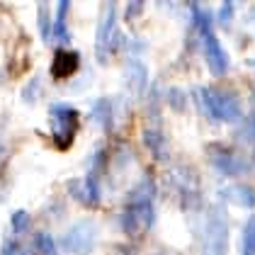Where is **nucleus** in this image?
<instances>
[{"label":"nucleus","mask_w":255,"mask_h":255,"mask_svg":"<svg viewBox=\"0 0 255 255\" xmlns=\"http://www.w3.org/2000/svg\"><path fill=\"white\" fill-rule=\"evenodd\" d=\"M156 219L153 209V185L148 180H141L136 187L131 190V195L127 199V207L122 212V229L127 234L136 236L146 231Z\"/></svg>","instance_id":"nucleus-1"},{"label":"nucleus","mask_w":255,"mask_h":255,"mask_svg":"<svg viewBox=\"0 0 255 255\" xmlns=\"http://www.w3.org/2000/svg\"><path fill=\"white\" fill-rule=\"evenodd\" d=\"M197 102L202 105V112L207 117L224 122V124H234L243 117L241 100L236 98L234 93H226V90H219V88H199Z\"/></svg>","instance_id":"nucleus-2"},{"label":"nucleus","mask_w":255,"mask_h":255,"mask_svg":"<svg viewBox=\"0 0 255 255\" xmlns=\"http://www.w3.org/2000/svg\"><path fill=\"white\" fill-rule=\"evenodd\" d=\"M49 124H51V138L54 146L59 151H66L73 138L78 134V124H80V112L71 105H54L49 112Z\"/></svg>","instance_id":"nucleus-3"},{"label":"nucleus","mask_w":255,"mask_h":255,"mask_svg":"<svg viewBox=\"0 0 255 255\" xmlns=\"http://www.w3.org/2000/svg\"><path fill=\"white\" fill-rule=\"evenodd\" d=\"M98 238H100V229L95 221H76L66 234L61 236V248L66 251L68 255H90L98 246Z\"/></svg>","instance_id":"nucleus-4"},{"label":"nucleus","mask_w":255,"mask_h":255,"mask_svg":"<svg viewBox=\"0 0 255 255\" xmlns=\"http://www.w3.org/2000/svg\"><path fill=\"white\" fill-rule=\"evenodd\" d=\"M119 41L117 32V5L115 2H105L102 5V15L98 22V37H95V49H98V61L105 63L110 51H115Z\"/></svg>","instance_id":"nucleus-5"},{"label":"nucleus","mask_w":255,"mask_h":255,"mask_svg":"<svg viewBox=\"0 0 255 255\" xmlns=\"http://www.w3.org/2000/svg\"><path fill=\"white\" fill-rule=\"evenodd\" d=\"M209 163L214 165V170L219 175H226V177H238L248 170V160L241 153L221 146V143H212L209 146Z\"/></svg>","instance_id":"nucleus-6"},{"label":"nucleus","mask_w":255,"mask_h":255,"mask_svg":"<svg viewBox=\"0 0 255 255\" xmlns=\"http://www.w3.org/2000/svg\"><path fill=\"white\" fill-rule=\"evenodd\" d=\"M229 243V226L219 209H212L204 226V255H224Z\"/></svg>","instance_id":"nucleus-7"},{"label":"nucleus","mask_w":255,"mask_h":255,"mask_svg":"<svg viewBox=\"0 0 255 255\" xmlns=\"http://www.w3.org/2000/svg\"><path fill=\"white\" fill-rule=\"evenodd\" d=\"M68 192L73 199H78L83 207H98L100 204V182H98V175L95 173H88L85 177H76L68 182Z\"/></svg>","instance_id":"nucleus-8"},{"label":"nucleus","mask_w":255,"mask_h":255,"mask_svg":"<svg viewBox=\"0 0 255 255\" xmlns=\"http://www.w3.org/2000/svg\"><path fill=\"white\" fill-rule=\"evenodd\" d=\"M204 59H207V66L214 76H224L229 71V54L221 46V41L214 32L204 34Z\"/></svg>","instance_id":"nucleus-9"},{"label":"nucleus","mask_w":255,"mask_h":255,"mask_svg":"<svg viewBox=\"0 0 255 255\" xmlns=\"http://www.w3.org/2000/svg\"><path fill=\"white\" fill-rule=\"evenodd\" d=\"M80 68V54L78 51H68V49H56L54 59H51V78L66 80L71 76H76V71Z\"/></svg>","instance_id":"nucleus-10"},{"label":"nucleus","mask_w":255,"mask_h":255,"mask_svg":"<svg viewBox=\"0 0 255 255\" xmlns=\"http://www.w3.org/2000/svg\"><path fill=\"white\" fill-rule=\"evenodd\" d=\"M221 197L231 204H238V207H246V209H253L255 207V190L248 187V185H231L226 190H221Z\"/></svg>","instance_id":"nucleus-11"},{"label":"nucleus","mask_w":255,"mask_h":255,"mask_svg":"<svg viewBox=\"0 0 255 255\" xmlns=\"http://www.w3.org/2000/svg\"><path fill=\"white\" fill-rule=\"evenodd\" d=\"M71 10V2L68 0H61L56 2V20H54V32H51V39L61 41V44H66V41H71V29H68V24H66V12Z\"/></svg>","instance_id":"nucleus-12"},{"label":"nucleus","mask_w":255,"mask_h":255,"mask_svg":"<svg viewBox=\"0 0 255 255\" xmlns=\"http://www.w3.org/2000/svg\"><path fill=\"white\" fill-rule=\"evenodd\" d=\"M146 66L141 63V61H136V59H131L129 63H127V80L131 83V88L136 90V93H141L143 88H146Z\"/></svg>","instance_id":"nucleus-13"},{"label":"nucleus","mask_w":255,"mask_h":255,"mask_svg":"<svg viewBox=\"0 0 255 255\" xmlns=\"http://www.w3.org/2000/svg\"><path fill=\"white\" fill-rule=\"evenodd\" d=\"M143 141H146V146L153 151V156H156L158 160H163V158L168 156V143H165V136H163L160 131L146 129V131H143Z\"/></svg>","instance_id":"nucleus-14"},{"label":"nucleus","mask_w":255,"mask_h":255,"mask_svg":"<svg viewBox=\"0 0 255 255\" xmlns=\"http://www.w3.org/2000/svg\"><path fill=\"white\" fill-rule=\"evenodd\" d=\"M190 10H192V15H195L192 22H195L197 29L202 32V37H204V34H209V32H212V12H209L207 7H202L199 2H192V5H190Z\"/></svg>","instance_id":"nucleus-15"},{"label":"nucleus","mask_w":255,"mask_h":255,"mask_svg":"<svg viewBox=\"0 0 255 255\" xmlns=\"http://www.w3.org/2000/svg\"><path fill=\"white\" fill-rule=\"evenodd\" d=\"M93 119L98 122L102 129H110V127H112V102L107 98H102L95 102V107H93Z\"/></svg>","instance_id":"nucleus-16"},{"label":"nucleus","mask_w":255,"mask_h":255,"mask_svg":"<svg viewBox=\"0 0 255 255\" xmlns=\"http://www.w3.org/2000/svg\"><path fill=\"white\" fill-rule=\"evenodd\" d=\"M32 246H34V253H39V255H56V241H54V236L46 234V231L34 234Z\"/></svg>","instance_id":"nucleus-17"},{"label":"nucleus","mask_w":255,"mask_h":255,"mask_svg":"<svg viewBox=\"0 0 255 255\" xmlns=\"http://www.w3.org/2000/svg\"><path fill=\"white\" fill-rule=\"evenodd\" d=\"M37 22H39V32H41V39L46 41H51V32H54V24H51V17H49V5L46 2H39L37 5Z\"/></svg>","instance_id":"nucleus-18"},{"label":"nucleus","mask_w":255,"mask_h":255,"mask_svg":"<svg viewBox=\"0 0 255 255\" xmlns=\"http://www.w3.org/2000/svg\"><path fill=\"white\" fill-rule=\"evenodd\" d=\"M243 255H255V214L243 226Z\"/></svg>","instance_id":"nucleus-19"},{"label":"nucleus","mask_w":255,"mask_h":255,"mask_svg":"<svg viewBox=\"0 0 255 255\" xmlns=\"http://www.w3.org/2000/svg\"><path fill=\"white\" fill-rule=\"evenodd\" d=\"M29 214L24 212V209H17V212H12L10 214V226H12V231L15 234H24L27 229H29Z\"/></svg>","instance_id":"nucleus-20"},{"label":"nucleus","mask_w":255,"mask_h":255,"mask_svg":"<svg viewBox=\"0 0 255 255\" xmlns=\"http://www.w3.org/2000/svg\"><path fill=\"white\" fill-rule=\"evenodd\" d=\"M234 2H221L219 5V15H216V20H219V24H224V27H229L231 24V20H234Z\"/></svg>","instance_id":"nucleus-21"},{"label":"nucleus","mask_w":255,"mask_h":255,"mask_svg":"<svg viewBox=\"0 0 255 255\" xmlns=\"http://www.w3.org/2000/svg\"><path fill=\"white\" fill-rule=\"evenodd\" d=\"M143 10V2H129L127 5V20H134V15H138Z\"/></svg>","instance_id":"nucleus-22"},{"label":"nucleus","mask_w":255,"mask_h":255,"mask_svg":"<svg viewBox=\"0 0 255 255\" xmlns=\"http://www.w3.org/2000/svg\"><path fill=\"white\" fill-rule=\"evenodd\" d=\"M2 255H24V253H22V246H20V243L10 241V243L5 246V253H2Z\"/></svg>","instance_id":"nucleus-23"}]
</instances>
